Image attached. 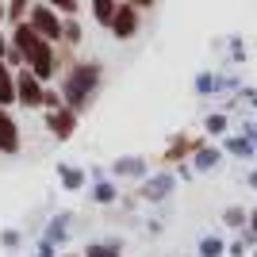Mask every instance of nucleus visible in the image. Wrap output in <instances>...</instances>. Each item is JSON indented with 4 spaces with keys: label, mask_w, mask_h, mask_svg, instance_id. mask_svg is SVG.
<instances>
[{
    "label": "nucleus",
    "mask_w": 257,
    "mask_h": 257,
    "mask_svg": "<svg viewBox=\"0 0 257 257\" xmlns=\"http://www.w3.org/2000/svg\"><path fill=\"white\" fill-rule=\"evenodd\" d=\"M69 257H81V253H69Z\"/></svg>",
    "instance_id": "obj_22"
},
{
    "label": "nucleus",
    "mask_w": 257,
    "mask_h": 257,
    "mask_svg": "<svg viewBox=\"0 0 257 257\" xmlns=\"http://www.w3.org/2000/svg\"><path fill=\"white\" fill-rule=\"evenodd\" d=\"M58 107H65L62 92H58L54 85H46V96H43V111H58Z\"/></svg>",
    "instance_id": "obj_13"
},
{
    "label": "nucleus",
    "mask_w": 257,
    "mask_h": 257,
    "mask_svg": "<svg viewBox=\"0 0 257 257\" xmlns=\"http://www.w3.org/2000/svg\"><path fill=\"white\" fill-rule=\"evenodd\" d=\"M100 85H104V65L100 62H77L73 69H65L58 77V92H62L65 107L77 111V115H85L88 104L96 100Z\"/></svg>",
    "instance_id": "obj_1"
},
{
    "label": "nucleus",
    "mask_w": 257,
    "mask_h": 257,
    "mask_svg": "<svg viewBox=\"0 0 257 257\" xmlns=\"http://www.w3.org/2000/svg\"><path fill=\"white\" fill-rule=\"evenodd\" d=\"M27 23H31L35 31L43 35L46 43H62V23H65V16H58V12L50 8V4H43V0H35V8H31V16H27Z\"/></svg>",
    "instance_id": "obj_2"
},
{
    "label": "nucleus",
    "mask_w": 257,
    "mask_h": 257,
    "mask_svg": "<svg viewBox=\"0 0 257 257\" xmlns=\"http://www.w3.org/2000/svg\"><path fill=\"white\" fill-rule=\"evenodd\" d=\"M81 181H85V177H81V173H77V169H65V184H69V188H77V184H81Z\"/></svg>",
    "instance_id": "obj_19"
},
{
    "label": "nucleus",
    "mask_w": 257,
    "mask_h": 257,
    "mask_svg": "<svg viewBox=\"0 0 257 257\" xmlns=\"http://www.w3.org/2000/svg\"><path fill=\"white\" fill-rule=\"evenodd\" d=\"M123 4H131V8H139V12H150V8H158V0H123Z\"/></svg>",
    "instance_id": "obj_17"
},
{
    "label": "nucleus",
    "mask_w": 257,
    "mask_h": 257,
    "mask_svg": "<svg viewBox=\"0 0 257 257\" xmlns=\"http://www.w3.org/2000/svg\"><path fill=\"white\" fill-rule=\"evenodd\" d=\"M200 146H204V139H196V135H177V139L169 142V150L161 154V161H165V165H177V161L192 158Z\"/></svg>",
    "instance_id": "obj_7"
},
{
    "label": "nucleus",
    "mask_w": 257,
    "mask_h": 257,
    "mask_svg": "<svg viewBox=\"0 0 257 257\" xmlns=\"http://www.w3.org/2000/svg\"><path fill=\"white\" fill-rule=\"evenodd\" d=\"M81 127V115L77 111H69V107H58V111H46V131H50L58 142L73 139V131Z\"/></svg>",
    "instance_id": "obj_6"
},
{
    "label": "nucleus",
    "mask_w": 257,
    "mask_h": 257,
    "mask_svg": "<svg viewBox=\"0 0 257 257\" xmlns=\"http://www.w3.org/2000/svg\"><path fill=\"white\" fill-rule=\"evenodd\" d=\"M81 39H85V27H81V16H69V20L62 23V43L58 46H81Z\"/></svg>",
    "instance_id": "obj_11"
},
{
    "label": "nucleus",
    "mask_w": 257,
    "mask_h": 257,
    "mask_svg": "<svg viewBox=\"0 0 257 257\" xmlns=\"http://www.w3.org/2000/svg\"><path fill=\"white\" fill-rule=\"evenodd\" d=\"M31 8H35V0H8V4H4V20H8V27H20V23H27Z\"/></svg>",
    "instance_id": "obj_9"
},
{
    "label": "nucleus",
    "mask_w": 257,
    "mask_h": 257,
    "mask_svg": "<svg viewBox=\"0 0 257 257\" xmlns=\"http://www.w3.org/2000/svg\"><path fill=\"white\" fill-rule=\"evenodd\" d=\"M88 4H92V20H96L104 31H111V20H115V12H119L123 0H88Z\"/></svg>",
    "instance_id": "obj_8"
},
{
    "label": "nucleus",
    "mask_w": 257,
    "mask_h": 257,
    "mask_svg": "<svg viewBox=\"0 0 257 257\" xmlns=\"http://www.w3.org/2000/svg\"><path fill=\"white\" fill-rule=\"evenodd\" d=\"M142 27V12L131 8V4H119L115 20H111V39H119V43H127V39H135Z\"/></svg>",
    "instance_id": "obj_5"
},
{
    "label": "nucleus",
    "mask_w": 257,
    "mask_h": 257,
    "mask_svg": "<svg viewBox=\"0 0 257 257\" xmlns=\"http://www.w3.org/2000/svg\"><path fill=\"white\" fill-rule=\"evenodd\" d=\"M0 107H16V69L0 65Z\"/></svg>",
    "instance_id": "obj_10"
},
{
    "label": "nucleus",
    "mask_w": 257,
    "mask_h": 257,
    "mask_svg": "<svg viewBox=\"0 0 257 257\" xmlns=\"http://www.w3.org/2000/svg\"><path fill=\"white\" fill-rule=\"evenodd\" d=\"M0 4H8V0H0Z\"/></svg>",
    "instance_id": "obj_23"
},
{
    "label": "nucleus",
    "mask_w": 257,
    "mask_h": 257,
    "mask_svg": "<svg viewBox=\"0 0 257 257\" xmlns=\"http://www.w3.org/2000/svg\"><path fill=\"white\" fill-rule=\"evenodd\" d=\"M43 4H50V8L58 12V16H65V20H69V16H81V0H43Z\"/></svg>",
    "instance_id": "obj_12"
},
{
    "label": "nucleus",
    "mask_w": 257,
    "mask_h": 257,
    "mask_svg": "<svg viewBox=\"0 0 257 257\" xmlns=\"http://www.w3.org/2000/svg\"><path fill=\"white\" fill-rule=\"evenodd\" d=\"M223 127H226V119H223V115H211V119H207V131H211V135H219Z\"/></svg>",
    "instance_id": "obj_18"
},
{
    "label": "nucleus",
    "mask_w": 257,
    "mask_h": 257,
    "mask_svg": "<svg viewBox=\"0 0 257 257\" xmlns=\"http://www.w3.org/2000/svg\"><path fill=\"white\" fill-rule=\"evenodd\" d=\"M43 96H46L43 81H39L27 65L16 69V104H20V107H43Z\"/></svg>",
    "instance_id": "obj_3"
},
{
    "label": "nucleus",
    "mask_w": 257,
    "mask_h": 257,
    "mask_svg": "<svg viewBox=\"0 0 257 257\" xmlns=\"http://www.w3.org/2000/svg\"><path fill=\"white\" fill-rule=\"evenodd\" d=\"M223 219H226L230 226H242V223H246V211H242V207H226V215H223Z\"/></svg>",
    "instance_id": "obj_15"
},
{
    "label": "nucleus",
    "mask_w": 257,
    "mask_h": 257,
    "mask_svg": "<svg viewBox=\"0 0 257 257\" xmlns=\"http://www.w3.org/2000/svg\"><path fill=\"white\" fill-rule=\"evenodd\" d=\"M8 50H12V43H8V35H0V65L8 62Z\"/></svg>",
    "instance_id": "obj_20"
},
{
    "label": "nucleus",
    "mask_w": 257,
    "mask_h": 257,
    "mask_svg": "<svg viewBox=\"0 0 257 257\" xmlns=\"http://www.w3.org/2000/svg\"><path fill=\"white\" fill-rule=\"evenodd\" d=\"M96 200H100V204L115 200V188H111V184H96Z\"/></svg>",
    "instance_id": "obj_16"
},
{
    "label": "nucleus",
    "mask_w": 257,
    "mask_h": 257,
    "mask_svg": "<svg viewBox=\"0 0 257 257\" xmlns=\"http://www.w3.org/2000/svg\"><path fill=\"white\" fill-rule=\"evenodd\" d=\"M0 27H8V20H4V4H0ZM0 35H4V31H0Z\"/></svg>",
    "instance_id": "obj_21"
},
{
    "label": "nucleus",
    "mask_w": 257,
    "mask_h": 257,
    "mask_svg": "<svg viewBox=\"0 0 257 257\" xmlns=\"http://www.w3.org/2000/svg\"><path fill=\"white\" fill-rule=\"evenodd\" d=\"M85 257H119V253H115V246H100V242H96V246L85 249Z\"/></svg>",
    "instance_id": "obj_14"
},
{
    "label": "nucleus",
    "mask_w": 257,
    "mask_h": 257,
    "mask_svg": "<svg viewBox=\"0 0 257 257\" xmlns=\"http://www.w3.org/2000/svg\"><path fill=\"white\" fill-rule=\"evenodd\" d=\"M23 150V131L12 115V107H0V154L4 158H16Z\"/></svg>",
    "instance_id": "obj_4"
}]
</instances>
